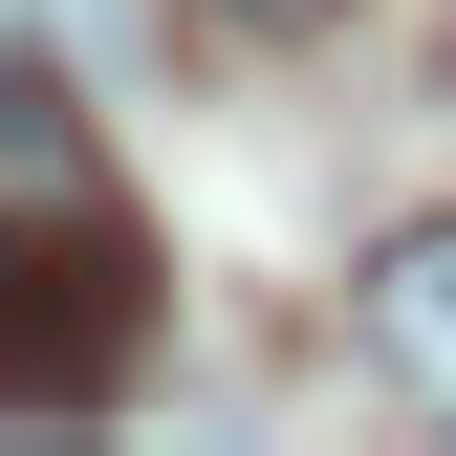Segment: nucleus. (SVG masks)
<instances>
[{
  "mask_svg": "<svg viewBox=\"0 0 456 456\" xmlns=\"http://www.w3.org/2000/svg\"><path fill=\"white\" fill-rule=\"evenodd\" d=\"M0 391L22 413H87L109 370H131V326H152V261H131V217H109V175H66V196H0Z\"/></svg>",
  "mask_w": 456,
  "mask_h": 456,
  "instance_id": "1",
  "label": "nucleus"
},
{
  "mask_svg": "<svg viewBox=\"0 0 456 456\" xmlns=\"http://www.w3.org/2000/svg\"><path fill=\"white\" fill-rule=\"evenodd\" d=\"M175 22H196V44H261V66H282V44H326L348 0H175Z\"/></svg>",
  "mask_w": 456,
  "mask_h": 456,
  "instance_id": "3",
  "label": "nucleus"
},
{
  "mask_svg": "<svg viewBox=\"0 0 456 456\" xmlns=\"http://www.w3.org/2000/svg\"><path fill=\"white\" fill-rule=\"evenodd\" d=\"M370 348H391L413 413H456V217H413V240L370 261Z\"/></svg>",
  "mask_w": 456,
  "mask_h": 456,
  "instance_id": "2",
  "label": "nucleus"
}]
</instances>
